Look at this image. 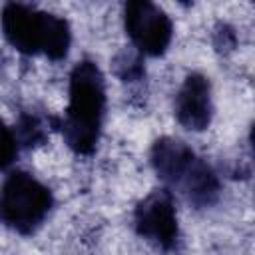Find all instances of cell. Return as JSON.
I'll return each mask as SVG.
<instances>
[{
    "label": "cell",
    "instance_id": "52a82bcc",
    "mask_svg": "<svg viewBox=\"0 0 255 255\" xmlns=\"http://www.w3.org/2000/svg\"><path fill=\"white\" fill-rule=\"evenodd\" d=\"M175 118L177 122L191 131H201L209 126L213 104H211V86L209 80L201 74H189L177 96H175Z\"/></svg>",
    "mask_w": 255,
    "mask_h": 255
},
{
    "label": "cell",
    "instance_id": "8992f818",
    "mask_svg": "<svg viewBox=\"0 0 255 255\" xmlns=\"http://www.w3.org/2000/svg\"><path fill=\"white\" fill-rule=\"evenodd\" d=\"M135 231L159 249H171L177 239V215L167 189L149 193L133 215Z\"/></svg>",
    "mask_w": 255,
    "mask_h": 255
},
{
    "label": "cell",
    "instance_id": "3957f363",
    "mask_svg": "<svg viewBox=\"0 0 255 255\" xmlns=\"http://www.w3.org/2000/svg\"><path fill=\"white\" fill-rule=\"evenodd\" d=\"M151 165L159 179L197 207L211 205L219 195V181L213 169L181 139L159 137L151 147Z\"/></svg>",
    "mask_w": 255,
    "mask_h": 255
},
{
    "label": "cell",
    "instance_id": "5b68a950",
    "mask_svg": "<svg viewBox=\"0 0 255 255\" xmlns=\"http://www.w3.org/2000/svg\"><path fill=\"white\" fill-rule=\"evenodd\" d=\"M124 26L131 44L145 56H161L173 36L169 16L147 0H133L124 6Z\"/></svg>",
    "mask_w": 255,
    "mask_h": 255
},
{
    "label": "cell",
    "instance_id": "ba28073f",
    "mask_svg": "<svg viewBox=\"0 0 255 255\" xmlns=\"http://www.w3.org/2000/svg\"><path fill=\"white\" fill-rule=\"evenodd\" d=\"M18 153V139L16 133L0 120V171L6 169Z\"/></svg>",
    "mask_w": 255,
    "mask_h": 255
},
{
    "label": "cell",
    "instance_id": "7a4b0ae2",
    "mask_svg": "<svg viewBox=\"0 0 255 255\" xmlns=\"http://www.w3.org/2000/svg\"><path fill=\"white\" fill-rule=\"evenodd\" d=\"M0 26L8 44L26 56L44 54L50 60H62L72 42L70 26L62 16L28 4H6Z\"/></svg>",
    "mask_w": 255,
    "mask_h": 255
},
{
    "label": "cell",
    "instance_id": "277c9868",
    "mask_svg": "<svg viewBox=\"0 0 255 255\" xmlns=\"http://www.w3.org/2000/svg\"><path fill=\"white\" fill-rule=\"evenodd\" d=\"M52 207L50 189L28 171H12L0 191V215L18 233H32Z\"/></svg>",
    "mask_w": 255,
    "mask_h": 255
},
{
    "label": "cell",
    "instance_id": "6da1fadb",
    "mask_svg": "<svg viewBox=\"0 0 255 255\" xmlns=\"http://www.w3.org/2000/svg\"><path fill=\"white\" fill-rule=\"evenodd\" d=\"M106 114V82L92 60H82L70 74V100L62 135L70 149L88 155L96 149Z\"/></svg>",
    "mask_w": 255,
    "mask_h": 255
}]
</instances>
